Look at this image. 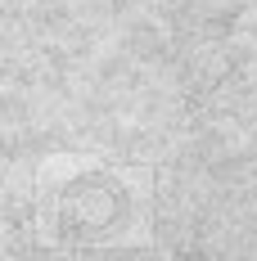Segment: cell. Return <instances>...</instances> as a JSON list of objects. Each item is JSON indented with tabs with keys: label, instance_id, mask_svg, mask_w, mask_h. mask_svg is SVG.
Here are the masks:
<instances>
[{
	"label": "cell",
	"instance_id": "6da1fadb",
	"mask_svg": "<svg viewBox=\"0 0 257 261\" xmlns=\"http://www.w3.org/2000/svg\"><path fill=\"white\" fill-rule=\"evenodd\" d=\"M41 225L63 248L127 243L149 216V185L140 171L104 167L86 158H59L41 171Z\"/></svg>",
	"mask_w": 257,
	"mask_h": 261
}]
</instances>
